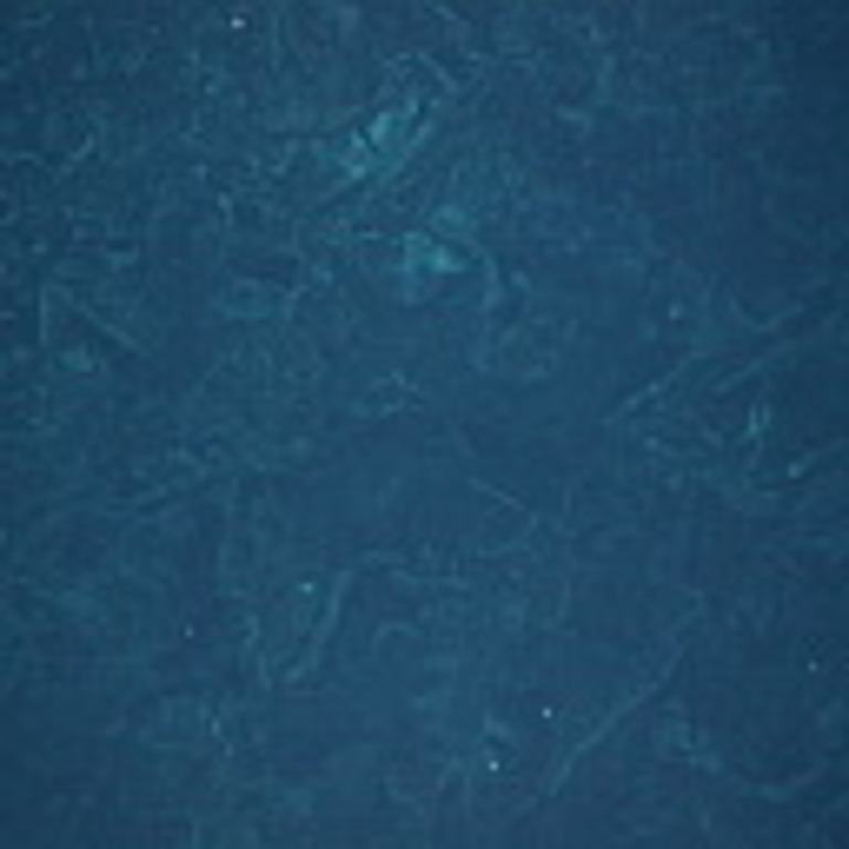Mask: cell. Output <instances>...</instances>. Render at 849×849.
<instances>
[{
	"label": "cell",
	"instance_id": "6da1fadb",
	"mask_svg": "<svg viewBox=\"0 0 849 849\" xmlns=\"http://www.w3.org/2000/svg\"><path fill=\"white\" fill-rule=\"evenodd\" d=\"M147 736H153V743H193V736H206V710H200L193 697H173L167 710L147 717Z\"/></svg>",
	"mask_w": 849,
	"mask_h": 849
},
{
	"label": "cell",
	"instance_id": "7a4b0ae2",
	"mask_svg": "<svg viewBox=\"0 0 849 849\" xmlns=\"http://www.w3.org/2000/svg\"><path fill=\"white\" fill-rule=\"evenodd\" d=\"M259 306H273V293H259V286H233L226 293V312H259Z\"/></svg>",
	"mask_w": 849,
	"mask_h": 849
}]
</instances>
